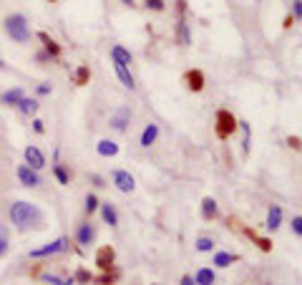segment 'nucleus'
Listing matches in <instances>:
<instances>
[{
	"label": "nucleus",
	"instance_id": "obj_26",
	"mask_svg": "<svg viewBox=\"0 0 302 285\" xmlns=\"http://www.w3.org/2000/svg\"><path fill=\"white\" fill-rule=\"evenodd\" d=\"M48 285H73V278H58V275H43Z\"/></svg>",
	"mask_w": 302,
	"mask_h": 285
},
{
	"label": "nucleus",
	"instance_id": "obj_27",
	"mask_svg": "<svg viewBox=\"0 0 302 285\" xmlns=\"http://www.w3.org/2000/svg\"><path fill=\"white\" fill-rule=\"evenodd\" d=\"M179 43L181 46H189V43H191V38H189V28H186L184 21L179 23Z\"/></svg>",
	"mask_w": 302,
	"mask_h": 285
},
{
	"label": "nucleus",
	"instance_id": "obj_34",
	"mask_svg": "<svg viewBox=\"0 0 302 285\" xmlns=\"http://www.w3.org/2000/svg\"><path fill=\"white\" fill-rule=\"evenodd\" d=\"M292 230H295V235H302V217L292 220Z\"/></svg>",
	"mask_w": 302,
	"mask_h": 285
},
{
	"label": "nucleus",
	"instance_id": "obj_4",
	"mask_svg": "<svg viewBox=\"0 0 302 285\" xmlns=\"http://www.w3.org/2000/svg\"><path fill=\"white\" fill-rule=\"evenodd\" d=\"M66 248H68V240H66V237H58L56 242H48V245H43V248H35V250H30V257L56 255V253H63Z\"/></svg>",
	"mask_w": 302,
	"mask_h": 285
},
{
	"label": "nucleus",
	"instance_id": "obj_37",
	"mask_svg": "<svg viewBox=\"0 0 302 285\" xmlns=\"http://www.w3.org/2000/svg\"><path fill=\"white\" fill-rule=\"evenodd\" d=\"M179 285H197V283H194V278H191V275H184Z\"/></svg>",
	"mask_w": 302,
	"mask_h": 285
},
{
	"label": "nucleus",
	"instance_id": "obj_15",
	"mask_svg": "<svg viewBox=\"0 0 302 285\" xmlns=\"http://www.w3.org/2000/svg\"><path fill=\"white\" fill-rule=\"evenodd\" d=\"M38 38L43 41V46H46V51H48L51 56H60V46L53 41V38H51V35H48V33H43V30H40V33H38Z\"/></svg>",
	"mask_w": 302,
	"mask_h": 285
},
{
	"label": "nucleus",
	"instance_id": "obj_33",
	"mask_svg": "<svg viewBox=\"0 0 302 285\" xmlns=\"http://www.w3.org/2000/svg\"><path fill=\"white\" fill-rule=\"evenodd\" d=\"M146 5L154 10H164V0H146Z\"/></svg>",
	"mask_w": 302,
	"mask_h": 285
},
{
	"label": "nucleus",
	"instance_id": "obj_36",
	"mask_svg": "<svg viewBox=\"0 0 302 285\" xmlns=\"http://www.w3.org/2000/svg\"><path fill=\"white\" fill-rule=\"evenodd\" d=\"M287 144H290L292 149H300V139H297V137H290V139H287Z\"/></svg>",
	"mask_w": 302,
	"mask_h": 285
},
{
	"label": "nucleus",
	"instance_id": "obj_6",
	"mask_svg": "<svg viewBox=\"0 0 302 285\" xmlns=\"http://www.w3.org/2000/svg\"><path fill=\"white\" fill-rule=\"evenodd\" d=\"M114 184L119 187L121 192H134V187H136L134 177H131L128 172H123V169H116V172H114Z\"/></svg>",
	"mask_w": 302,
	"mask_h": 285
},
{
	"label": "nucleus",
	"instance_id": "obj_29",
	"mask_svg": "<svg viewBox=\"0 0 302 285\" xmlns=\"http://www.w3.org/2000/svg\"><path fill=\"white\" fill-rule=\"evenodd\" d=\"M116 278H119V275L109 270V273H103L101 278H96V283H98V285H111V283H114V280H116Z\"/></svg>",
	"mask_w": 302,
	"mask_h": 285
},
{
	"label": "nucleus",
	"instance_id": "obj_13",
	"mask_svg": "<svg viewBox=\"0 0 302 285\" xmlns=\"http://www.w3.org/2000/svg\"><path fill=\"white\" fill-rule=\"evenodd\" d=\"M98 154L101 157H116L119 154V144L116 142H109V139H103V142H98Z\"/></svg>",
	"mask_w": 302,
	"mask_h": 285
},
{
	"label": "nucleus",
	"instance_id": "obj_31",
	"mask_svg": "<svg viewBox=\"0 0 302 285\" xmlns=\"http://www.w3.org/2000/svg\"><path fill=\"white\" fill-rule=\"evenodd\" d=\"M53 172H56V177H58V182H60V184H68V182H71V177H68V172L63 169L60 164H56V169H53Z\"/></svg>",
	"mask_w": 302,
	"mask_h": 285
},
{
	"label": "nucleus",
	"instance_id": "obj_3",
	"mask_svg": "<svg viewBox=\"0 0 302 285\" xmlns=\"http://www.w3.org/2000/svg\"><path fill=\"white\" fill-rule=\"evenodd\" d=\"M234 131H237V119L232 116V111L219 109L217 111V137L219 139H229Z\"/></svg>",
	"mask_w": 302,
	"mask_h": 285
},
{
	"label": "nucleus",
	"instance_id": "obj_24",
	"mask_svg": "<svg viewBox=\"0 0 302 285\" xmlns=\"http://www.w3.org/2000/svg\"><path fill=\"white\" fill-rule=\"evenodd\" d=\"M234 260H237V255H232V253H217V255H214V265L227 268V265H232Z\"/></svg>",
	"mask_w": 302,
	"mask_h": 285
},
{
	"label": "nucleus",
	"instance_id": "obj_25",
	"mask_svg": "<svg viewBox=\"0 0 302 285\" xmlns=\"http://www.w3.org/2000/svg\"><path fill=\"white\" fill-rule=\"evenodd\" d=\"M89 79H91V68L89 66H78V71H76V84L83 86V84H89Z\"/></svg>",
	"mask_w": 302,
	"mask_h": 285
},
{
	"label": "nucleus",
	"instance_id": "obj_10",
	"mask_svg": "<svg viewBox=\"0 0 302 285\" xmlns=\"http://www.w3.org/2000/svg\"><path fill=\"white\" fill-rule=\"evenodd\" d=\"M23 99H26L23 88H10V91H5V93L0 96V101H3L5 106H18V104H20Z\"/></svg>",
	"mask_w": 302,
	"mask_h": 285
},
{
	"label": "nucleus",
	"instance_id": "obj_28",
	"mask_svg": "<svg viewBox=\"0 0 302 285\" xmlns=\"http://www.w3.org/2000/svg\"><path fill=\"white\" fill-rule=\"evenodd\" d=\"M211 248H214V242H211L209 237H199V240H197V250H199V253H209Z\"/></svg>",
	"mask_w": 302,
	"mask_h": 285
},
{
	"label": "nucleus",
	"instance_id": "obj_17",
	"mask_svg": "<svg viewBox=\"0 0 302 285\" xmlns=\"http://www.w3.org/2000/svg\"><path fill=\"white\" fill-rule=\"evenodd\" d=\"M76 237H78V242L81 245H91V240H93V227H91V222H83L78 232H76Z\"/></svg>",
	"mask_w": 302,
	"mask_h": 285
},
{
	"label": "nucleus",
	"instance_id": "obj_16",
	"mask_svg": "<svg viewBox=\"0 0 302 285\" xmlns=\"http://www.w3.org/2000/svg\"><path fill=\"white\" fill-rule=\"evenodd\" d=\"M156 137H159V126H156V124H149V126L144 129V134H141V146H151V144L156 142Z\"/></svg>",
	"mask_w": 302,
	"mask_h": 285
},
{
	"label": "nucleus",
	"instance_id": "obj_18",
	"mask_svg": "<svg viewBox=\"0 0 302 285\" xmlns=\"http://www.w3.org/2000/svg\"><path fill=\"white\" fill-rule=\"evenodd\" d=\"M128 119H131V111H128V109H121L119 114L111 119V124H114V129L123 131V129H126V124H128Z\"/></svg>",
	"mask_w": 302,
	"mask_h": 285
},
{
	"label": "nucleus",
	"instance_id": "obj_14",
	"mask_svg": "<svg viewBox=\"0 0 302 285\" xmlns=\"http://www.w3.org/2000/svg\"><path fill=\"white\" fill-rule=\"evenodd\" d=\"M111 56H114V63H121V66H126V68H128V63H131V53H128L123 46H114Z\"/></svg>",
	"mask_w": 302,
	"mask_h": 285
},
{
	"label": "nucleus",
	"instance_id": "obj_22",
	"mask_svg": "<svg viewBox=\"0 0 302 285\" xmlns=\"http://www.w3.org/2000/svg\"><path fill=\"white\" fill-rule=\"evenodd\" d=\"M244 232H247V235H249L257 245H260V250H265V253H270V250H272V242L267 240V237H257V232H254V230H244Z\"/></svg>",
	"mask_w": 302,
	"mask_h": 285
},
{
	"label": "nucleus",
	"instance_id": "obj_9",
	"mask_svg": "<svg viewBox=\"0 0 302 285\" xmlns=\"http://www.w3.org/2000/svg\"><path fill=\"white\" fill-rule=\"evenodd\" d=\"M186 86H189L191 91H202V88H204V73H202L199 68L186 71Z\"/></svg>",
	"mask_w": 302,
	"mask_h": 285
},
{
	"label": "nucleus",
	"instance_id": "obj_8",
	"mask_svg": "<svg viewBox=\"0 0 302 285\" xmlns=\"http://www.w3.org/2000/svg\"><path fill=\"white\" fill-rule=\"evenodd\" d=\"M18 179H20L26 187H38V184H40V177L35 174V169H30L28 164L18 167Z\"/></svg>",
	"mask_w": 302,
	"mask_h": 285
},
{
	"label": "nucleus",
	"instance_id": "obj_12",
	"mask_svg": "<svg viewBox=\"0 0 302 285\" xmlns=\"http://www.w3.org/2000/svg\"><path fill=\"white\" fill-rule=\"evenodd\" d=\"M114 68H116V76L121 79V84L126 86V88H134V76H131V71L126 68V66H121V63H114Z\"/></svg>",
	"mask_w": 302,
	"mask_h": 285
},
{
	"label": "nucleus",
	"instance_id": "obj_7",
	"mask_svg": "<svg viewBox=\"0 0 302 285\" xmlns=\"http://www.w3.org/2000/svg\"><path fill=\"white\" fill-rule=\"evenodd\" d=\"M26 162L30 164V169L46 167V157H43V151H40L38 146H28V149H26Z\"/></svg>",
	"mask_w": 302,
	"mask_h": 285
},
{
	"label": "nucleus",
	"instance_id": "obj_19",
	"mask_svg": "<svg viewBox=\"0 0 302 285\" xmlns=\"http://www.w3.org/2000/svg\"><path fill=\"white\" fill-rule=\"evenodd\" d=\"M279 222H282V210L274 204V207H270V215H267V227L277 230L279 227Z\"/></svg>",
	"mask_w": 302,
	"mask_h": 285
},
{
	"label": "nucleus",
	"instance_id": "obj_20",
	"mask_svg": "<svg viewBox=\"0 0 302 285\" xmlns=\"http://www.w3.org/2000/svg\"><path fill=\"white\" fill-rule=\"evenodd\" d=\"M202 215H204L207 220H214V217H217V202L211 200V197H204V202H202Z\"/></svg>",
	"mask_w": 302,
	"mask_h": 285
},
{
	"label": "nucleus",
	"instance_id": "obj_43",
	"mask_svg": "<svg viewBox=\"0 0 302 285\" xmlns=\"http://www.w3.org/2000/svg\"><path fill=\"white\" fill-rule=\"evenodd\" d=\"M123 3H128V5H131V0H123Z\"/></svg>",
	"mask_w": 302,
	"mask_h": 285
},
{
	"label": "nucleus",
	"instance_id": "obj_23",
	"mask_svg": "<svg viewBox=\"0 0 302 285\" xmlns=\"http://www.w3.org/2000/svg\"><path fill=\"white\" fill-rule=\"evenodd\" d=\"M18 109H20L26 116H30V114L38 111V101H35V99H23V101L18 104Z\"/></svg>",
	"mask_w": 302,
	"mask_h": 285
},
{
	"label": "nucleus",
	"instance_id": "obj_11",
	"mask_svg": "<svg viewBox=\"0 0 302 285\" xmlns=\"http://www.w3.org/2000/svg\"><path fill=\"white\" fill-rule=\"evenodd\" d=\"M101 212H103V220L114 227V225H119V212H116V207L111 204V202H106V204H101Z\"/></svg>",
	"mask_w": 302,
	"mask_h": 285
},
{
	"label": "nucleus",
	"instance_id": "obj_1",
	"mask_svg": "<svg viewBox=\"0 0 302 285\" xmlns=\"http://www.w3.org/2000/svg\"><path fill=\"white\" fill-rule=\"evenodd\" d=\"M5 30H8V35H10L13 41H18V43H26V41L30 38L28 23H26V18L18 15V13L5 18Z\"/></svg>",
	"mask_w": 302,
	"mask_h": 285
},
{
	"label": "nucleus",
	"instance_id": "obj_42",
	"mask_svg": "<svg viewBox=\"0 0 302 285\" xmlns=\"http://www.w3.org/2000/svg\"><path fill=\"white\" fill-rule=\"evenodd\" d=\"M0 68H5V63H3V61H0Z\"/></svg>",
	"mask_w": 302,
	"mask_h": 285
},
{
	"label": "nucleus",
	"instance_id": "obj_40",
	"mask_svg": "<svg viewBox=\"0 0 302 285\" xmlns=\"http://www.w3.org/2000/svg\"><path fill=\"white\" fill-rule=\"evenodd\" d=\"M91 179H93V184H96V187H103V179H101V177H98V174H93V177H91Z\"/></svg>",
	"mask_w": 302,
	"mask_h": 285
},
{
	"label": "nucleus",
	"instance_id": "obj_5",
	"mask_svg": "<svg viewBox=\"0 0 302 285\" xmlns=\"http://www.w3.org/2000/svg\"><path fill=\"white\" fill-rule=\"evenodd\" d=\"M114 260H116V250H114L111 245H103V248L96 253V265H98L103 273H109V270H111Z\"/></svg>",
	"mask_w": 302,
	"mask_h": 285
},
{
	"label": "nucleus",
	"instance_id": "obj_30",
	"mask_svg": "<svg viewBox=\"0 0 302 285\" xmlns=\"http://www.w3.org/2000/svg\"><path fill=\"white\" fill-rule=\"evenodd\" d=\"M96 210H98V197H96V195H89V197H86V212L93 215Z\"/></svg>",
	"mask_w": 302,
	"mask_h": 285
},
{
	"label": "nucleus",
	"instance_id": "obj_38",
	"mask_svg": "<svg viewBox=\"0 0 302 285\" xmlns=\"http://www.w3.org/2000/svg\"><path fill=\"white\" fill-rule=\"evenodd\" d=\"M300 13H302V5H300V0H295V21L300 18Z\"/></svg>",
	"mask_w": 302,
	"mask_h": 285
},
{
	"label": "nucleus",
	"instance_id": "obj_39",
	"mask_svg": "<svg viewBox=\"0 0 302 285\" xmlns=\"http://www.w3.org/2000/svg\"><path fill=\"white\" fill-rule=\"evenodd\" d=\"M33 129L40 134V131H43V121H38V119H35V121H33Z\"/></svg>",
	"mask_w": 302,
	"mask_h": 285
},
{
	"label": "nucleus",
	"instance_id": "obj_41",
	"mask_svg": "<svg viewBox=\"0 0 302 285\" xmlns=\"http://www.w3.org/2000/svg\"><path fill=\"white\" fill-rule=\"evenodd\" d=\"M5 248H8V242H5V240H0V255L5 253Z\"/></svg>",
	"mask_w": 302,
	"mask_h": 285
},
{
	"label": "nucleus",
	"instance_id": "obj_35",
	"mask_svg": "<svg viewBox=\"0 0 302 285\" xmlns=\"http://www.w3.org/2000/svg\"><path fill=\"white\" fill-rule=\"evenodd\" d=\"M38 93H40V96L51 93V86H48V84H40V86H38Z\"/></svg>",
	"mask_w": 302,
	"mask_h": 285
},
{
	"label": "nucleus",
	"instance_id": "obj_2",
	"mask_svg": "<svg viewBox=\"0 0 302 285\" xmlns=\"http://www.w3.org/2000/svg\"><path fill=\"white\" fill-rule=\"evenodd\" d=\"M33 217H38V210H35L33 204H28V202H15V204L10 207V220H13L18 227L30 225Z\"/></svg>",
	"mask_w": 302,
	"mask_h": 285
},
{
	"label": "nucleus",
	"instance_id": "obj_21",
	"mask_svg": "<svg viewBox=\"0 0 302 285\" xmlns=\"http://www.w3.org/2000/svg\"><path fill=\"white\" fill-rule=\"evenodd\" d=\"M194 283H197V285H214V273H211L209 268H202V270L197 273Z\"/></svg>",
	"mask_w": 302,
	"mask_h": 285
},
{
	"label": "nucleus",
	"instance_id": "obj_32",
	"mask_svg": "<svg viewBox=\"0 0 302 285\" xmlns=\"http://www.w3.org/2000/svg\"><path fill=\"white\" fill-rule=\"evenodd\" d=\"M76 280H78V283H91L93 278H91V273H86V270H78L76 278H73V283H76Z\"/></svg>",
	"mask_w": 302,
	"mask_h": 285
}]
</instances>
